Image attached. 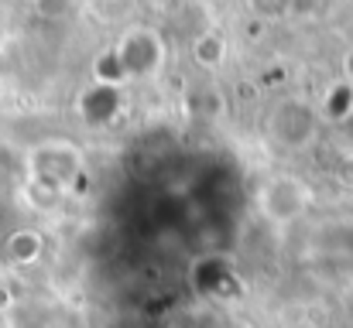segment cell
I'll list each match as a JSON object with an SVG mask.
<instances>
[{"mask_svg": "<svg viewBox=\"0 0 353 328\" xmlns=\"http://www.w3.org/2000/svg\"><path fill=\"white\" fill-rule=\"evenodd\" d=\"M309 202H312V192L295 175L268 178L257 188V209H261V216L268 219L271 226H281V229L305 216L309 212Z\"/></svg>", "mask_w": 353, "mask_h": 328, "instance_id": "obj_1", "label": "cell"}, {"mask_svg": "<svg viewBox=\"0 0 353 328\" xmlns=\"http://www.w3.org/2000/svg\"><path fill=\"white\" fill-rule=\"evenodd\" d=\"M28 171L34 185H45L52 192H65L83 175V157L72 144H41L28 154Z\"/></svg>", "mask_w": 353, "mask_h": 328, "instance_id": "obj_2", "label": "cell"}, {"mask_svg": "<svg viewBox=\"0 0 353 328\" xmlns=\"http://www.w3.org/2000/svg\"><path fill=\"white\" fill-rule=\"evenodd\" d=\"M268 127H271V137L285 151H305L319 133V113L305 100H285V103L274 107Z\"/></svg>", "mask_w": 353, "mask_h": 328, "instance_id": "obj_3", "label": "cell"}, {"mask_svg": "<svg viewBox=\"0 0 353 328\" xmlns=\"http://www.w3.org/2000/svg\"><path fill=\"white\" fill-rule=\"evenodd\" d=\"M117 62L120 72L130 76V79H144V76L158 72L161 69V41H158V34H151L144 28L127 31L117 48Z\"/></svg>", "mask_w": 353, "mask_h": 328, "instance_id": "obj_4", "label": "cell"}, {"mask_svg": "<svg viewBox=\"0 0 353 328\" xmlns=\"http://www.w3.org/2000/svg\"><path fill=\"white\" fill-rule=\"evenodd\" d=\"M41 250H45V236H41L38 229H14V232L7 236V243H3L7 260L17 263V267L34 263V260L41 256Z\"/></svg>", "mask_w": 353, "mask_h": 328, "instance_id": "obj_5", "label": "cell"}, {"mask_svg": "<svg viewBox=\"0 0 353 328\" xmlns=\"http://www.w3.org/2000/svg\"><path fill=\"white\" fill-rule=\"evenodd\" d=\"M350 113H353V83H340V86L330 89V96H326V103H323V116L333 120V123H340V120H347Z\"/></svg>", "mask_w": 353, "mask_h": 328, "instance_id": "obj_6", "label": "cell"}, {"mask_svg": "<svg viewBox=\"0 0 353 328\" xmlns=\"http://www.w3.org/2000/svg\"><path fill=\"white\" fill-rule=\"evenodd\" d=\"M220 55H223V41H220L216 34H206V41L199 45V58H203L206 65H213V62H220Z\"/></svg>", "mask_w": 353, "mask_h": 328, "instance_id": "obj_7", "label": "cell"}, {"mask_svg": "<svg viewBox=\"0 0 353 328\" xmlns=\"http://www.w3.org/2000/svg\"><path fill=\"white\" fill-rule=\"evenodd\" d=\"M347 76H350V83H353V52L347 55Z\"/></svg>", "mask_w": 353, "mask_h": 328, "instance_id": "obj_8", "label": "cell"}]
</instances>
